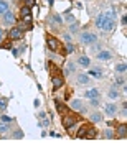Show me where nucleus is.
<instances>
[{
	"label": "nucleus",
	"instance_id": "f257e3e1",
	"mask_svg": "<svg viewBox=\"0 0 127 148\" xmlns=\"http://www.w3.org/2000/svg\"><path fill=\"white\" fill-rule=\"evenodd\" d=\"M79 41H81V45H92V43L97 41V36L91 32H81L79 33Z\"/></svg>",
	"mask_w": 127,
	"mask_h": 148
},
{
	"label": "nucleus",
	"instance_id": "f03ea898",
	"mask_svg": "<svg viewBox=\"0 0 127 148\" xmlns=\"http://www.w3.org/2000/svg\"><path fill=\"white\" fill-rule=\"evenodd\" d=\"M76 122H78V117H76V115H66V114H64V119H63V127L66 128V130L73 128L74 125H76Z\"/></svg>",
	"mask_w": 127,
	"mask_h": 148
},
{
	"label": "nucleus",
	"instance_id": "7ed1b4c3",
	"mask_svg": "<svg viewBox=\"0 0 127 148\" xmlns=\"http://www.w3.org/2000/svg\"><path fill=\"white\" fill-rule=\"evenodd\" d=\"M46 45H48V48H50L51 51H58V49H59L58 40H56L55 36H51V35H48V36H46Z\"/></svg>",
	"mask_w": 127,
	"mask_h": 148
},
{
	"label": "nucleus",
	"instance_id": "20e7f679",
	"mask_svg": "<svg viewBox=\"0 0 127 148\" xmlns=\"http://www.w3.org/2000/svg\"><path fill=\"white\" fill-rule=\"evenodd\" d=\"M69 107H71L74 112H86L84 104H83V101H79V99H74V101H71Z\"/></svg>",
	"mask_w": 127,
	"mask_h": 148
},
{
	"label": "nucleus",
	"instance_id": "39448f33",
	"mask_svg": "<svg viewBox=\"0 0 127 148\" xmlns=\"http://www.w3.org/2000/svg\"><path fill=\"white\" fill-rule=\"evenodd\" d=\"M3 23L5 25H13L15 23V13L10 10H7L5 13H3Z\"/></svg>",
	"mask_w": 127,
	"mask_h": 148
},
{
	"label": "nucleus",
	"instance_id": "423d86ee",
	"mask_svg": "<svg viewBox=\"0 0 127 148\" xmlns=\"http://www.w3.org/2000/svg\"><path fill=\"white\" fill-rule=\"evenodd\" d=\"M8 36H10V40H21L23 38V32H21L20 28H12L10 33H8Z\"/></svg>",
	"mask_w": 127,
	"mask_h": 148
},
{
	"label": "nucleus",
	"instance_id": "0eeeda50",
	"mask_svg": "<svg viewBox=\"0 0 127 148\" xmlns=\"http://www.w3.org/2000/svg\"><path fill=\"white\" fill-rule=\"evenodd\" d=\"M61 23H63V20H61V16H59L58 13H55V15H51V16H50V27H51V28L59 27Z\"/></svg>",
	"mask_w": 127,
	"mask_h": 148
},
{
	"label": "nucleus",
	"instance_id": "6e6552de",
	"mask_svg": "<svg viewBox=\"0 0 127 148\" xmlns=\"http://www.w3.org/2000/svg\"><path fill=\"white\" fill-rule=\"evenodd\" d=\"M84 97L86 99H97L99 97V89L97 87H91L84 92Z\"/></svg>",
	"mask_w": 127,
	"mask_h": 148
},
{
	"label": "nucleus",
	"instance_id": "1a4fd4ad",
	"mask_svg": "<svg viewBox=\"0 0 127 148\" xmlns=\"http://www.w3.org/2000/svg\"><path fill=\"white\" fill-rule=\"evenodd\" d=\"M96 58L99 59V61H111V59H112V53H111V51L102 49V51H99V53H97V56H96Z\"/></svg>",
	"mask_w": 127,
	"mask_h": 148
},
{
	"label": "nucleus",
	"instance_id": "9d476101",
	"mask_svg": "<svg viewBox=\"0 0 127 148\" xmlns=\"http://www.w3.org/2000/svg\"><path fill=\"white\" fill-rule=\"evenodd\" d=\"M104 114L109 117H114L117 114V107L114 104H107V106H104Z\"/></svg>",
	"mask_w": 127,
	"mask_h": 148
},
{
	"label": "nucleus",
	"instance_id": "9b49d317",
	"mask_svg": "<svg viewBox=\"0 0 127 148\" xmlns=\"http://www.w3.org/2000/svg\"><path fill=\"white\" fill-rule=\"evenodd\" d=\"M78 82H79L81 86H88L91 82L89 74H78Z\"/></svg>",
	"mask_w": 127,
	"mask_h": 148
},
{
	"label": "nucleus",
	"instance_id": "f8f14e48",
	"mask_svg": "<svg viewBox=\"0 0 127 148\" xmlns=\"http://www.w3.org/2000/svg\"><path fill=\"white\" fill-rule=\"evenodd\" d=\"M51 82H53V87H55V89H58V87H61V86H63L64 79L61 77V76H53Z\"/></svg>",
	"mask_w": 127,
	"mask_h": 148
},
{
	"label": "nucleus",
	"instance_id": "ddd939ff",
	"mask_svg": "<svg viewBox=\"0 0 127 148\" xmlns=\"http://www.w3.org/2000/svg\"><path fill=\"white\" fill-rule=\"evenodd\" d=\"M55 107H56V110H58L61 115H64V114H66V110H68V109H66V106H64L63 102H59V101H55Z\"/></svg>",
	"mask_w": 127,
	"mask_h": 148
},
{
	"label": "nucleus",
	"instance_id": "4468645a",
	"mask_svg": "<svg viewBox=\"0 0 127 148\" xmlns=\"http://www.w3.org/2000/svg\"><path fill=\"white\" fill-rule=\"evenodd\" d=\"M78 64H79V66H83V68H89L91 59L88 58V56H79V59H78Z\"/></svg>",
	"mask_w": 127,
	"mask_h": 148
},
{
	"label": "nucleus",
	"instance_id": "2eb2a0df",
	"mask_svg": "<svg viewBox=\"0 0 127 148\" xmlns=\"http://www.w3.org/2000/svg\"><path fill=\"white\" fill-rule=\"evenodd\" d=\"M89 120L92 122V123H99V122L102 120V115H101L99 112H94V114H91L89 115Z\"/></svg>",
	"mask_w": 127,
	"mask_h": 148
},
{
	"label": "nucleus",
	"instance_id": "dca6fc26",
	"mask_svg": "<svg viewBox=\"0 0 127 148\" xmlns=\"http://www.w3.org/2000/svg\"><path fill=\"white\" fill-rule=\"evenodd\" d=\"M86 132H88V133H84V137H83V138H89V140H91V138L97 137V130H94V128H88Z\"/></svg>",
	"mask_w": 127,
	"mask_h": 148
},
{
	"label": "nucleus",
	"instance_id": "f3484780",
	"mask_svg": "<svg viewBox=\"0 0 127 148\" xmlns=\"http://www.w3.org/2000/svg\"><path fill=\"white\" fill-rule=\"evenodd\" d=\"M89 77L101 79V77H102V71H101V69H91V71H89Z\"/></svg>",
	"mask_w": 127,
	"mask_h": 148
},
{
	"label": "nucleus",
	"instance_id": "a211bd4d",
	"mask_svg": "<svg viewBox=\"0 0 127 148\" xmlns=\"http://www.w3.org/2000/svg\"><path fill=\"white\" fill-rule=\"evenodd\" d=\"M104 18H106V13H99V15L96 16V27H97V28L102 27V23H104Z\"/></svg>",
	"mask_w": 127,
	"mask_h": 148
},
{
	"label": "nucleus",
	"instance_id": "6ab92c4d",
	"mask_svg": "<svg viewBox=\"0 0 127 148\" xmlns=\"http://www.w3.org/2000/svg\"><path fill=\"white\" fill-rule=\"evenodd\" d=\"M20 15L21 18H25V16H32V10H30V7H21V10H20Z\"/></svg>",
	"mask_w": 127,
	"mask_h": 148
},
{
	"label": "nucleus",
	"instance_id": "aec40b11",
	"mask_svg": "<svg viewBox=\"0 0 127 148\" xmlns=\"http://www.w3.org/2000/svg\"><path fill=\"white\" fill-rule=\"evenodd\" d=\"M8 10V2L7 0H0V15H3Z\"/></svg>",
	"mask_w": 127,
	"mask_h": 148
},
{
	"label": "nucleus",
	"instance_id": "412c9836",
	"mask_svg": "<svg viewBox=\"0 0 127 148\" xmlns=\"http://www.w3.org/2000/svg\"><path fill=\"white\" fill-rule=\"evenodd\" d=\"M107 97L109 99H119V92H117V89H109V92H107Z\"/></svg>",
	"mask_w": 127,
	"mask_h": 148
},
{
	"label": "nucleus",
	"instance_id": "4be33fe9",
	"mask_svg": "<svg viewBox=\"0 0 127 148\" xmlns=\"http://www.w3.org/2000/svg\"><path fill=\"white\" fill-rule=\"evenodd\" d=\"M76 71V64L74 63H68L66 64V69H64V73L66 74H71V73H74Z\"/></svg>",
	"mask_w": 127,
	"mask_h": 148
},
{
	"label": "nucleus",
	"instance_id": "5701e85b",
	"mask_svg": "<svg viewBox=\"0 0 127 148\" xmlns=\"http://www.w3.org/2000/svg\"><path fill=\"white\" fill-rule=\"evenodd\" d=\"M126 69H127L126 63H119V64H116V71H117L119 74H124V73H126Z\"/></svg>",
	"mask_w": 127,
	"mask_h": 148
},
{
	"label": "nucleus",
	"instance_id": "b1692460",
	"mask_svg": "<svg viewBox=\"0 0 127 148\" xmlns=\"http://www.w3.org/2000/svg\"><path fill=\"white\" fill-rule=\"evenodd\" d=\"M40 119H41V127H46L48 123H50V120L46 119V114L45 112H40Z\"/></svg>",
	"mask_w": 127,
	"mask_h": 148
},
{
	"label": "nucleus",
	"instance_id": "393cba45",
	"mask_svg": "<svg viewBox=\"0 0 127 148\" xmlns=\"http://www.w3.org/2000/svg\"><path fill=\"white\" fill-rule=\"evenodd\" d=\"M117 132H119V137L126 138V125H121V127L117 128Z\"/></svg>",
	"mask_w": 127,
	"mask_h": 148
},
{
	"label": "nucleus",
	"instance_id": "a878e982",
	"mask_svg": "<svg viewBox=\"0 0 127 148\" xmlns=\"http://www.w3.org/2000/svg\"><path fill=\"white\" fill-rule=\"evenodd\" d=\"M7 104H8V99H0V110H5Z\"/></svg>",
	"mask_w": 127,
	"mask_h": 148
},
{
	"label": "nucleus",
	"instance_id": "bb28decb",
	"mask_svg": "<svg viewBox=\"0 0 127 148\" xmlns=\"http://www.w3.org/2000/svg\"><path fill=\"white\" fill-rule=\"evenodd\" d=\"M0 122H3V123H10V122H12V117L3 115V114H2V117H0Z\"/></svg>",
	"mask_w": 127,
	"mask_h": 148
},
{
	"label": "nucleus",
	"instance_id": "cd10ccee",
	"mask_svg": "<svg viewBox=\"0 0 127 148\" xmlns=\"http://www.w3.org/2000/svg\"><path fill=\"white\" fill-rule=\"evenodd\" d=\"M69 30H71V33H76L78 30H79V28H78V23L73 21V23H71V27H69Z\"/></svg>",
	"mask_w": 127,
	"mask_h": 148
},
{
	"label": "nucleus",
	"instance_id": "c85d7f7f",
	"mask_svg": "<svg viewBox=\"0 0 127 148\" xmlns=\"http://www.w3.org/2000/svg\"><path fill=\"white\" fill-rule=\"evenodd\" d=\"M89 104L92 107H99V97L97 99H89Z\"/></svg>",
	"mask_w": 127,
	"mask_h": 148
},
{
	"label": "nucleus",
	"instance_id": "c756f323",
	"mask_svg": "<svg viewBox=\"0 0 127 148\" xmlns=\"http://www.w3.org/2000/svg\"><path fill=\"white\" fill-rule=\"evenodd\" d=\"M126 84V79H124V77H121V76H119V77H117L116 79V86H124Z\"/></svg>",
	"mask_w": 127,
	"mask_h": 148
},
{
	"label": "nucleus",
	"instance_id": "7c9ffc66",
	"mask_svg": "<svg viewBox=\"0 0 127 148\" xmlns=\"http://www.w3.org/2000/svg\"><path fill=\"white\" fill-rule=\"evenodd\" d=\"M8 130V127H7V123H3V122H0V133H3Z\"/></svg>",
	"mask_w": 127,
	"mask_h": 148
},
{
	"label": "nucleus",
	"instance_id": "2f4dec72",
	"mask_svg": "<svg viewBox=\"0 0 127 148\" xmlns=\"http://www.w3.org/2000/svg\"><path fill=\"white\" fill-rule=\"evenodd\" d=\"M86 130H88L86 127H81V128H79V133H78V137L83 138V137H84V133H86Z\"/></svg>",
	"mask_w": 127,
	"mask_h": 148
},
{
	"label": "nucleus",
	"instance_id": "473e14b6",
	"mask_svg": "<svg viewBox=\"0 0 127 148\" xmlns=\"http://www.w3.org/2000/svg\"><path fill=\"white\" fill-rule=\"evenodd\" d=\"M63 40H64L66 43H71V40H73V38H71V35H68V33H64V35H63Z\"/></svg>",
	"mask_w": 127,
	"mask_h": 148
},
{
	"label": "nucleus",
	"instance_id": "72a5a7b5",
	"mask_svg": "<svg viewBox=\"0 0 127 148\" xmlns=\"http://www.w3.org/2000/svg\"><path fill=\"white\" fill-rule=\"evenodd\" d=\"M13 138H23V133H21L20 130H17V132L13 133Z\"/></svg>",
	"mask_w": 127,
	"mask_h": 148
},
{
	"label": "nucleus",
	"instance_id": "f704fd0d",
	"mask_svg": "<svg viewBox=\"0 0 127 148\" xmlns=\"http://www.w3.org/2000/svg\"><path fill=\"white\" fill-rule=\"evenodd\" d=\"M25 5H27V7H30V8H32V7L35 5V0H25Z\"/></svg>",
	"mask_w": 127,
	"mask_h": 148
},
{
	"label": "nucleus",
	"instance_id": "c9c22d12",
	"mask_svg": "<svg viewBox=\"0 0 127 148\" xmlns=\"http://www.w3.org/2000/svg\"><path fill=\"white\" fill-rule=\"evenodd\" d=\"M74 51V46L71 45V43H68V48H66V53H73Z\"/></svg>",
	"mask_w": 127,
	"mask_h": 148
},
{
	"label": "nucleus",
	"instance_id": "e433bc0d",
	"mask_svg": "<svg viewBox=\"0 0 127 148\" xmlns=\"http://www.w3.org/2000/svg\"><path fill=\"white\" fill-rule=\"evenodd\" d=\"M104 137H106V138H114V133H112L111 130H107V132L104 133Z\"/></svg>",
	"mask_w": 127,
	"mask_h": 148
},
{
	"label": "nucleus",
	"instance_id": "4c0bfd02",
	"mask_svg": "<svg viewBox=\"0 0 127 148\" xmlns=\"http://www.w3.org/2000/svg\"><path fill=\"white\" fill-rule=\"evenodd\" d=\"M66 21H71V23H73V21H74V16L71 15V13H66Z\"/></svg>",
	"mask_w": 127,
	"mask_h": 148
},
{
	"label": "nucleus",
	"instance_id": "58836bf2",
	"mask_svg": "<svg viewBox=\"0 0 127 148\" xmlns=\"http://www.w3.org/2000/svg\"><path fill=\"white\" fill-rule=\"evenodd\" d=\"M127 23V18H126V15H122V25H126Z\"/></svg>",
	"mask_w": 127,
	"mask_h": 148
},
{
	"label": "nucleus",
	"instance_id": "ea45409f",
	"mask_svg": "<svg viewBox=\"0 0 127 148\" xmlns=\"http://www.w3.org/2000/svg\"><path fill=\"white\" fill-rule=\"evenodd\" d=\"M2 38H3V33H2V30H0V41H2Z\"/></svg>",
	"mask_w": 127,
	"mask_h": 148
}]
</instances>
